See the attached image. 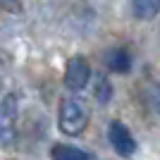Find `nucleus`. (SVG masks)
<instances>
[{
  "label": "nucleus",
  "mask_w": 160,
  "mask_h": 160,
  "mask_svg": "<svg viewBox=\"0 0 160 160\" xmlns=\"http://www.w3.org/2000/svg\"><path fill=\"white\" fill-rule=\"evenodd\" d=\"M88 79H91V67H88L86 58H72V60L67 62V69H65V86L69 91H81V88H86Z\"/></svg>",
  "instance_id": "obj_4"
},
{
  "label": "nucleus",
  "mask_w": 160,
  "mask_h": 160,
  "mask_svg": "<svg viewBox=\"0 0 160 160\" xmlns=\"http://www.w3.org/2000/svg\"><path fill=\"white\" fill-rule=\"evenodd\" d=\"M105 60H108V67H110L112 72H117V74H127L129 69H132V58H129V53L122 50V48L110 50Z\"/></svg>",
  "instance_id": "obj_5"
},
{
  "label": "nucleus",
  "mask_w": 160,
  "mask_h": 160,
  "mask_svg": "<svg viewBox=\"0 0 160 160\" xmlns=\"http://www.w3.org/2000/svg\"><path fill=\"white\" fill-rule=\"evenodd\" d=\"M132 10H134L136 19L148 22V19H153V17L160 14V0H134Z\"/></svg>",
  "instance_id": "obj_6"
},
{
  "label": "nucleus",
  "mask_w": 160,
  "mask_h": 160,
  "mask_svg": "<svg viewBox=\"0 0 160 160\" xmlns=\"http://www.w3.org/2000/svg\"><path fill=\"white\" fill-rule=\"evenodd\" d=\"M53 160H93V158L86 151H81V148L58 143V146H53Z\"/></svg>",
  "instance_id": "obj_7"
},
{
  "label": "nucleus",
  "mask_w": 160,
  "mask_h": 160,
  "mask_svg": "<svg viewBox=\"0 0 160 160\" xmlns=\"http://www.w3.org/2000/svg\"><path fill=\"white\" fill-rule=\"evenodd\" d=\"M0 7H5V10H10V12H19L22 2L19 0H0Z\"/></svg>",
  "instance_id": "obj_10"
},
{
  "label": "nucleus",
  "mask_w": 160,
  "mask_h": 160,
  "mask_svg": "<svg viewBox=\"0 0 160 160\" xmlns=\"http://www.w3.org/2000/svg\"><path fill=\"white\" fill-rule=\"evenodd\" d=\"M148 100H151L153 110L160 115V84H151L148 86Z\"/></svg>",
  "instance_id": "obj_9"
},
{
  "label": "nucleus",
  "mask_w": 160,
  "mask_h": 160,
  "mask_svg": "<svg viewBox=\"0 0 160 160\" xmlns=\"http://www.w3.org/2000/svg\"><path fill=\"white\" fill-rule=\"evenodd\" d=\"M108 139H110V146L115 148V153L120 155V158H129V155L136 153V141H134L132 132H129V127L124 122H120V120L110 122Z\"/></svg>",
  "instance_id": "obj_3"
},
{
  "label": "nucleus",
  "mask_w": 160,
  "mask_h": 160,
  "mask_svg": "<svg viewBox=\"0 0 160 160\" xmlns=\"http://www.w3.org/2000/svg\"><path fill=\"white\" fill-rule=\"evenodd\" d=\"M96 96H98L100 103H108V100H110L112 88H110V81H108V79H100L98 81V86H96Z\"/></svg>",
  "instance_id": "obj_8"
},
{
  "label": "nucleus",
  "mask_w": 160,
  "mask_h": 160,
  "mask_svg": "<svg viewBox=\"0 0 160 160\" xmlns=\"http://www.w3.org/2000/svg\"><path fill=\"white\" fill-rule=\"evenodd\" d=\"M88 124V110L81 105L79 100L67 98L62 100L60 105V120H58V127L62 134L67 136H79Z\"/></svg>",
  "instance_id": "obj_1"
},
{
  "label": "nucleus",
  "mask_w": 160,
  "mask_h": 160,
  "mask_svg": "<svg viewBox=\"0 0 160 160\" xmlns=\"http://www.w3.org/2000/svg\"><path fill=\"white\" fill-rule=\"evenodd\" d=\"M17 115H19V100L14 93H7L0 100V146L10 148L17 139Z\"/></svg>",
  "instance_id": "obj_2"
}]
</instances>
